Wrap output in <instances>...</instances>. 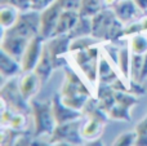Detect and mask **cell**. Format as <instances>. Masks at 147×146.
Here are the masks:
<instances>
[{"instance_id":"cell-1","label":"cell","mask_w":147,"mask_h":146,"mask_svg":"<svg viewBox=\"0 0 147 146\" xmlns=\"http://www.w3.org/2000/svg\"><path fill=\"white\" fill-rule=\"evenodd\" d=\"M125 25L117 20L111 8H106L92 18V36L110 44H120Z\"/></svg>"},{"instance_id":"cell-2","label":"cell","mask_w":147,"mask_h":146,"mask_svg":"<svg viewBox=\"0 0 147 146\" xmlns=\"http://www.w3.org/2000/svg\"><path fill=\"white\" fill-rule=\"evenodd\" d=\"M31 114L34 118L35 124V132L34 136H51L57 127V122L53 115V109H52V100L40 102L38 100H30Z\"/></svg>"},{"instance_id":"cell-3","label":"cell","mask_w":147,"mask_h":146,"mask_svg":"<svg viewBox=\"0 0 147 146\" xmlns=\"http://www.w3.org/2000/svg\"><path fill=\"white\" fill-rule=\"evenodd\" d=\"M1 34L17 35L27 39H32L40 35V12L32 9L27 12H20L14 25L10 28L3 30Z\"/></svg>"},{"instance_id":"cell-4","label":"cell","mask_w":147,"mask_h":146,"mask_svg":"<svg viewBox=\"0 0 147 146\" xmlns=\"http://www.w3.org/2000/svg\"><path fill=\"white\" fill-rule=\"evenodd\" d=\"M1 101L7 105L8 109H10L14 113H23L31 114L30 101L26 100L20 89V80L17 78H12L7 84L3 85L1 92Z\"/></svg>"},{"instance_id":"cell-5","label":"cell","mask_w":147,"mask_h":146,"mask_svg":"<svg viewBox=\"0 0 147 146\" xmlns=\"http://www.w3.org/2000/svg\"><path fill=\"white\" fill-rule=\"evenodd\" d=\"M83 118L69 122L65 124H57L54 132L51 135L49 144L57 145H83L84 137L81 136Z\"/></svg>"},{"instance_id":"cell-6","label":"cell","mask_w":147,"mask_h":146,"mask_svg":"<svg viewBox=\"0 0 147 146\" xmlns=\"http://www.w3.org/2000/svg\"><path fill=\"white\" fill-rule=\"evenodd\" d=\"M99 49L93 45L85 51H79L75 53V61L79 69L83 71L89 82H96L98 79V62H99Z\"/></svg>"},{"instance_id":"cell-7","label":"cell","mask_w":147,"mask_h":146,"mask_svg":"<svg viewBox=\"0 0 147 146\" xmlns=\"http://www.w3.org/2000/svg\"><path fill=\"white\" fill-rule=\"evenodd\" d=\"M45 44L48 47L49 53H51L54 69H65L67 66V59L65 58V54L70 52V44H71L70 35L69 34L56 35L53 38L48 39Z\"/></svg>"},{"instance_id":"cell-8","label":"cell","mask_w":147,"mask_h":146,"mask_svg":"<svg viewBox=\"0 0 147 146\" xmlns=\"http://www.w3.org/2000/svg\"><path fill=\"white\" fill-rule=\"evenodd\" d=\"M62 8L58 5V3H54L43 12H40V35L43 36L45 40L53 38L54 31H56L57 23L61 17Z\"/></svg>"},{"instance_id":"cell-9","label":"cell","mask_w":147,"mask_h":146,"mask_svg":"<svg viewBox=\"0 0 147 146\" xmlns=\"http://www.w3.org/2000/svg\"><path fill=\"white\" fill-rule=\"evenodd\" d=\"M45 39L41 35H38L35 38H32L28 43L27 48L25 51V54L22 57V69L23 72H28V71H34V69L36 67L39 59L41 57V53H43L44 45H45Z\"/></svg>"},{"instance_id":"cell-10","label":"cell","mask_w":147,"mask_h":146,"mask_svg":"<svg viewBox=\"0 0 147 146\" xmlns=\"http://www.w3.org/2000/svg\"><path fill=\"white\" fill-rule=\"evenodd\" d=\"M30 40L31 39L22 38V36L1 34V51L12 56L13 58L22 61V57Z\"/></svg>"},{"instance_id":"cell-11","label":"cell","mask_w":147,"mask_h":146,"mask_svg":"<svg viewBox=\"0 0 147 146\" xmlns=\"http://www.w3.org/2000/svg\"><path fill=\"white\" fill-rule=\"evenodd\" d=\"M65 75H66V80H65L63 85H62L61 93H59L62 97L75 96V95L92 96L90 91L86 88V85L84 84V82L80 79V76H79L72 69H70L69 66L65 67Z\"/></svg>"},{"instance_id":"cell-12","label":"cell","mask_w":147,"mask_h":146,"mask_svg":"<svg viewBox=\"0 0 147 146\" xmlns=\"http://www.w3.org/2000/svg\"><path fill=\"white\" fill-rule=\"evenodd\" d=\"M52 109H53V115L57 124H65L69 123V122L83 118L81 111L74 110L67 105H65L61 98V95H56L52 98Z\"/></svg>"},{"instance_id":"cell-13","label":"cell","mask_w":147,"mask_h":146,"mask_svg":"<svg viewBox=\"0 0 147 146\" xmlns=\"http://www.w3.org/2000/svg\"><path fill=\"white\" fill-rule=\"evenodd\" d=\"M114 13L116 14L117 20L121 21L124 25L133 22L136 20V17H138L141 10L138 9V7L134 4L133 0H119L114 5H111Z\"/></svg>"},{"instance_id":"cell-14","label":"cell","mask_w":147,"mask_h":146,"mask_svg":"<svg viewBox=\"0 0 147 146\" xmlns=\"http://www.w3.org/2000/svg\"><path fill=\"white\" fill-rule=\"evenodd\" d=\"M22 72L23 69L21 61L13 58L12 56L1 51V54H0V74L1 76L4 79H12V78H17Z\"/></svg>"},{"instance_id":"cell-15","label":"cell","mask_w":147,"mask_h":146,"mask_svg":"<svg viewBox=\"0 0 147 146\" xmlns=\"http://www.w3.org/2000/svg\"><path fill=\"white\" fill-rule=\"evenodd\" d=\"M41 87V82L35 71L23 72L20 79V89L26 100L30 101L34 96L38 93L39 88Z\"/></svg>"},{"instance_id":"cell-16","label":"cell","mask_w":147,"mask_h":146,"mask_svg":"<svg viewBox=\"0 0 147 146\" xmlns=\"http://www.w3.org/2000/svg\"><path fill=\"white\" fill-rule=\"evenodd\" d=\"M53 70H56V69H54V65H53V61H52L51 53H49V51H48V47H47V44H45L40 59H39L36 67L34 69V71L36 72V75H38L39 79H40L41 85H44L49 80Z\"/></svg>"},{"instance_id":"cell-17","label":"cell","mask_w":147,"mask_h":146,"mask_svg":"<svg viewBox=\"0 0 147 146\" xmlns=\"http://www.w3.org/2000/svg\"><path fill=\"white\" fill-rule=\"evenodd\" d=\"M79 18H80V14H79L78 10H62L56 31H54V36L69 34L74 28V26L76 25Z\"/></svg>"},{"instance_id":"cell-18","label":"cell","mask_w":147,"mask_h":146,"mask_svg":"<svg viewBox=\"0 0 147 146\" xmlns=\"http://www.w3.org/2000/svg\"><path fill=\"white\" fill-rule=\"evenodd\" d=\"M109 8L106 0H81L79 7V14L80 17L93 18L96 14L102 12L103 9Z\"/></svg>"},{"instance_id":"cell-19","label":"cell","mask_w":147,"mask_h":146,"mask_svg":"<svg viewBox=\"0 0 147 146\" xmlns=\"http://www.w3.org/2000/svg\"><path fill=\"white\" fill-rule=\"evenodd\" d=\"M105 128V123L94 119H86V122L81 127V136L85 141H93L96 139H99Z\"/></svg>"},{"instance_id":"cell-20","label":"cell","mask_w":147,"mask_h":146,"mask_svg":"<svg viewBox=\"0 0 147 146\" xmlns=\"http://www.w3.org/2000/svg\"><path fill=\"white\" fill-rule=\"evenodd\" d=\"M117 79V75L106 58H99L98 62V83L111 85Z\"/></svg>"},{"instance_id":"cell-21","label":"cell","mask_w":147,"mask_h":146,"mask_svg":"<svg viewBox=\"0 0 147 146\" xmlns=\"http://www.w3.org/2000/svg\"><path fill=\"white\" fill-rule=\"evenodd\" d=\"M20 14V10L16 9L14 7L8 4H1V9H0V26L1 30H7L10 28L16 23Z\"/></svg>"},{"instance_id":"cell-22","label":"cell","mask_w":147,"mask_h":146,"mask_svg":"<svg viewBox=\"0 0 147 146\" xmlns=\"http://www.w3.org/2000/svg\"><path fill=\"white\" fill-rule=\"evenodd\" d=\"M129 45L120 47L119 57H117V67H119L121 75L127 80H130V61H132V54H130Z\"/></svg>"},{"instance_id":"cell-23","label":"cell","mask_w":147,"mask_h":146,"mask_svg":"<svg viewBox=\"0 0 147 146\" xmlns=\"http://www.w3.org/2000/svg\"><path fill=\"white\" fill-rule=\"evenodd\" d=\"M70 38L76 39L81 36H90L92 35V18L88 17H80L74 26V28L69 32Z\"/></svg>"},{"instance_id":"cell-24","label":"cell","mask_w":147,"mask_h":146,"mask_svg":"<svg viewBox=\"0 0 147 146\" xmlns=\"http://www.w3.org/2000/svg\"><path fill=\"white\" fill-rule=\"evenodd\" d=\"M96 43H97V39L93 38L92 35L72 39L71 44H70V52H71V53H76V52H79V51H85V49L96 45Z\"/></svg>"},{"instance_id":"cell-25","label":"cell","mask_w":147,"mask_h":146,"mask_svg":"<svg viewBox=\"0 0 147 146\" xmlns=\"http://www.w3.org/2000/svg\"><path fill=\"white\" fill-rule=\"evenodd\" d=\"M129 48L132 51V53L145 54L147 52V36L143 35L142 32L137 34L134 36H130Z\"/></svg>"},{"instance_id":"cell-26","label":"cell","mask_w":147,"mask_h":146,"mask_svg":"<svg viewBox=\"0 0 147 146\" xmlns=\"http://www.w3.org/2000/svg\"><path fill=\"white\" fill-rule=\"evenodd\" d=\"M109 119L117 122H130L132 116H130V109L121 106L119 103H115V106L109 111Z\"/></svg>"},{"instance_id":"cell-27","label":"cell","mask_w":147,"mask_h":146,"mask_svg":"<svg viewBox=\"0 0 147 146\" xmlns=\"http://www.w3.org/2000/svg\"><path fill=\"white\" fill-rule=\"evenodd\" d=\"M89 97L92 96H86V95H75V96H66V97H62V101H63L65 105H67L69 107L74 109V110H79L81 111L83 107L85 106L86 101L89 100Z\"/></svg>"},{"instance_id":"cell-28","label":"cell","mask_w":147,"mask_h":146,"mask_svg":"<svg viewBox=\"0 0 147 146\" xmlns=\"http://www.w3.org/2000/svg\"><path fill=\"white\" fill-rule=\"evenodd\" d=\"M143 65V54L132 53V61H130V80H140L141 70Z\"/></svg>"},{"instance_id":"cell-29","label":"cell","mask_w":147,"mask_h":146,"mask_svg":"<svg viewBox=\"0 0 147 146\" xmlns=\"http://www.w3.org/2000/svg\"><path fill=\"white\" fill-rule=\"evenodd\" d=\"M115 98H116V103L128 109H132L138 103V97L129 92H115Z\"/></svg>"},{"instance_id":"cell-30","label":"cell","mask_w":147,"mask_h":146,"mask_svg":"<svg viewBox=\"0 0 147 146\" xmlns=\"http://www.w3.org/2000/svg\"><path fill=\"white\" fill-rule=\"evenodd\" d=\"M137 137H138L137 131L125 132V133H121L120 136L116 137V140L114 141V145H116V146H130V145H136Z\"/></svg>"},{"instance_id":"cell-31","label":"cell","mask_w":147,"mask_h":146,"mask_svg":"<svg viewBox=\"0 0 147 146\" xmlns=\"http://www.w3.org/2000/svg\"><path fill=\"white\" fill-rule=\"evenodd\" d=\"M27 124V114L23 113H14L12 120H10L9 128L17 129V131H23V128Z\"/></svg>"},{"instance_id":"cell-32","label":"cell","mask_w":147,"mask_h":146,"mask_svg":"<svg viewBox=\"0 0 147 146\" xmlns=\"http://www.w3.org/2000/svg\"><path fill=\"white\" fill-rule=\"evenodd\" d=\"M31 3H32V0H1V4L12 5L20 12L31 10Z\"/></svg>"},{"instance_id":"cell-33","label":"cell","mask_w":147,"mask_h":146,"mask_svg":"<svg viewBox=\"0 0 147 146\" xmlns=\"http://www.w3.org/2000/svg\"><path fill=\"white\" fill-rule=\"evenodd\" d=\"M141 32H143L141 21H138V22L137 21H133V22L125 25V27H124V35L125 36H134V35L141 34Z\"/></svg>"},{"instance_id":"cell-34","label":"cell","mask_w":147,"mask_h":146,"mask_svg":"<svg viewBox=\"0 0 147 146\" xmlns=\"http://www.w3.org/2000/svg\"><path fill=\"white\" fill-rule=\"evenodd\" d=\"M128 92L138 97V96L146 95V88L142 85V83L137 82V80H130V84L128 87Z\"/></svg>"},{"instance_id":"cell-35","label":"cell","mask_w":147,"mask_h":146,"mask_svg":"<svg viewBox=\"0 0 147 146\" xmlns=\"http://www.w3.org/2000/svg\"><path fill=\"white\" fill-rule=\"evenodd\" d=\"M57 0H32L31 3V9L36 10V12H43L52 4H54Z\"/></svg>"},{"instance_id":"cell-36","label":"cell","mask_w":147,"mask_h":146,"mask_svg":"<svg viewBox=\"0 0 147 146\" xmlns=\"http://www.w3.org/2000/svg\"><path fill=\"white\" fill-rule=\"evenodd\" d=\"M57 3L63 10H79L81 0H57Z\"/></svg>"},{"instance_id":"cell-37","label":"cell","mask_w":147,"mask_h":146,"mask_svg":"<svg viewBox=\"0 0 147 146\" xmlns=\"http://www.w3.org/2000/svg\"><path fill=\"white\" fill-rule=\"evenodd\" d=\"M111 88L115 91V92H128V87L124 84V82H123L120 78H117V79L112 83Z\"/></svg>"},{"instance_id":"cell-38","label":"cell","mask_w":147,"mask_h":146,"mask_svg":"<svg viewBox=\"0 0 147 146\" xmlns=\"http://www.w3.org/2000/svg\"><path fill=\"white\" fill-rule=\"evenodd\" d=\"M147 79V52L143 54V65H142V70H141V75H140V83H143Z\"/></svg>"},{"instance_id":"cell-39","label":"cell","mask_w":147,"mask_h":146,"mask_svg":"<svg viewBox=\"0 0 147 146\" xmlns=\"http://www.w3.org/2000/svg\"><path fill=\"white\" fill-rule=\"evenodd\" d=\"M133 1H134V4L137 5L141 12L147 13V0H133Z\"/></svg>"},{"instance_id":"cell-40","label":"cell","mask_w":147,"mask_h":146,"mask_svg":"<svg viewBox=\"0 0 147 146\" xmlns=\"http://www.w3.org/2000/svg\"><path fill=\"white\" fill-rule=\"evenodd\" d=\"M141 25H142V28H143V32H147V16L143 17L141 20Z\"/></svg>"},{"instance_id":"cell-41","label":"cell","mask_w":147,"mask_h":146,"mask_svg":"<svg viewBox=\"0 0 147 146\" xmlns=\"http://www.w3.org/2000/svg\"><path fill=\"white\" fill-rule=\"evenodd\" d=\"M116 1H119V0H116Z\"/></svg>"}]
</instances>
